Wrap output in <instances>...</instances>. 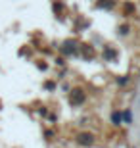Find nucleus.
Segmentation results:
<instances>
[{"label":"nucleus","mask_w":140,"mask_h":148,"mask_svg":"<svg viewBox=\"0 0 140 148\" xmlns=\"http://www.w3.org/2000/svg\"><path fill=\"white\" fill-rule=\"evenodd\" d=\"M85 102V90L83 88H73L69 92V104L71 106H81Z\"/></svg>","instance_id":"f257e3e1"},{"label":"nucleus","mask_w":140,"mask_h":148,"mask_svg":"<svg viewBox=\"0 0 140 148\" xmlns=\"http://www.w3.org/2000/svg\"><path fill=\"white\" fill-rule=\"evenodd\" d=\"M77 50H79V46H77V42L73 40V38H69V40H65V42L61 44V52H64L65 56L77 54Z\"/></svg>","instance_id":"f03ea898"},{"label":"nucleus","mask_w":140,"mask_h":148,"mask_svg":"<svg viewBox=\"0 0 140 148\" xmlns=\"http://www.w3.org/2000/svg\"><path fill=\"white\" fill-rule=\"evenodd\" d=\"M77 143L81 144V146H92L94 144V135L92 133H81L77 137Z\"/></svg>","instance_id":"7ed1b4c3"},{"label":"nucleus","mask_w":140,"mask_h":148,"mask_svg":"<svg viewBox=\"0 0 140 148\" xmlns=\"http://www.w3.org/2000/svg\"><path fill=\"white\" fill-rule=\"evenodd\" d=\"M79 50H81L83 54H85V58H92V54H94V52H92V48L88 46V44H83V46H79Z\"/></svg>","instance_id":"20e7f679"},{"label":"nucleus","mask_w":140,"mask_h":148,"mask_svg":"<svg viewBox=\"0 0 140 148\" xmlns=\"http://www.w3.org/2000/svg\"><path fill=\"white\" fill-rule=\"evenodd\" d=\"M104 58H106V60H113V58H115V52L109 50V48H106L104 50Z\"/></svg>","instance_id":"39448f33"},{"label":"nucleus","mask_w":140,"mask_h":148,"mask_svg":"<svg viewBox=\"0 0 140 148\" xmlns=\"http://www.w3.org/2000/svg\"><path fill=\"white\" fill-rule=\"evenodd\" d=\"M109 6H113V0H100L98 2V8H109Z\"/></svg>","instance_id":"423d86ee"},{"label":"nucleus","mask_w":140,"mask_h":148,"mask_svg":"<svg viewBox=\"0 0 140 148\" xmlns=\"http://www.w3.org/2000/svg\"><path fill=\"white\" fill-rule=\"evenodd\" d=\"M111 119H113V123H115V125H119V123H121V119H123V117H121V114H119V112H115V114L111 115Z\"/></svg>","instance_id":"0eeeda50"},{"label":"nucleus","mask_w":140,"mask_h":148,"mask_svg":"<svg viewBox=\"0 0 140 148\" xmlns=\"http://www.w3.org/2000/svg\"><path fill=\"white\" fill-rule=\"evenodd\" d=\"M121 117H123L127 123H130V119H132V115H130V112H125V114H121Z\"/></svg>","instance_id":"6e6552de"},{"label":"nucleus","mask_w":140,"mask_h":148,"mask_svg":"<svg viewBox=\"0 0 140 148\" xmlns=\"http://www.w3.org/2000/svg\"><path fill=\"white\" fill-rule=\"evenodd\" d=\"M44 88H50V90H52V88H54V83H52V81H46V83H44Z\"/></svg>","instance_id":"1a4fd4ad"}]
</instances>
